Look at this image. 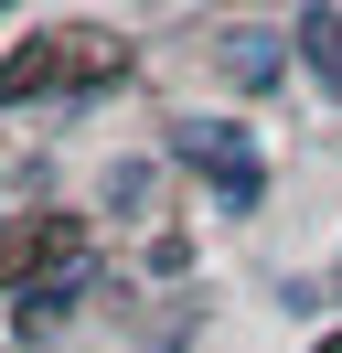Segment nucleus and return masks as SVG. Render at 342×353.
Returning <instances> with one entry per match:
<instances>
[{
	"instance_id": "3",
	"label": "nucleus",
	"mask_w": 342,
	"mask_h": 353,
	"mask_svg": "<svg viewBox=\"0 0 342 353\" xmlns=\"http://www.w3.org/2000/svg\"><path fill=\"white\" fill-rule=\"evenodd\" d=\"M225 75H235V86H268V75H278V43H268V32H235V43H225Z\"/></svg>"
},
{
	"instance_id": "2",
	"label": "nucleus",
	"mask_w": 342,
	"mask_h": 353,
	"mask_svg": "<svg viewBox=\"0 0 342 353\" xmlns=\"http://www.w3.org/2000/svg\"><path fill=\"white\" fill-rule=\"evenodd\" d=\"M299 54H310V75L332 86V108H342V11H332V0L299 11Z\"/></svg>"
},
{
	"instance_id": "4",
	"label": "nucleus",
	"mask_w": 342,
	"mask_h": 353,
	"mask_svg": "<svg viewBox=\"0 0 342 353\" xmlns=\"http://www.w3.org/2000/svg\"><path fill=\"white\" fill-rule=\"evenodd\" d=\"M321 353H342V332H332V343H321Z\"/></svg>"
},
{
	"instance_id": "1",
	"label": "nucleus",
	"mask_w": 342,
	"mask_h": 353,
	"mask_svg": "<svg viewBox=\"0 0 342 353\" xmlns=\"http://www.w3.org/2000/svg\"><path fill=\"white\" fill-rule=\"evenodd\" d=\"M171 150L214 172V203H225V214H256V203H268V172H256V150H246V129H235V118H182V129H171Z\"/></svg>"
},
{
	"instance_id": "5",
	"label": "nucleus",
	"mask_w": 342,
	"mask_h": 353,
	"mask_svg": "<svg viewBox=\"0 0 342 353\" xmlns=\"http://www.w3.org/2000/svg\"><path fill=\"white\" fill-rule=\"evenodd\" d=\"M0 11H11V0H0Z\"/></svg>"
}]
</instances>
